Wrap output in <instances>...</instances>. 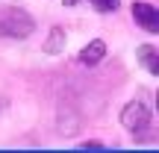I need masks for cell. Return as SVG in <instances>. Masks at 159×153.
<instances>
[{
  "label": "cell",
  "mask_w": 159,
  "mask_h": 153,
  "mask_svg": "<svg viewBox=\"0 0 159 153\" xmlns=\"http://www.w3.org/2000/svg\"><path fill=\"white\" fill-rule=\"evenodd\" d=\"M103 56H106V41H103V38H94V41H89V44L80 50L77 59H80L83 65H89V68H91V65H97Z\"/></svg>",
  "instance_id": "4"
},
{
  "label": "cell",
  "mask_w": 159,
  "mask_h": 153,
  "mask_svg": "<svg viewBox=\"0 0 159 153\" xmlns=\"http://www.w3.org/2000/svg\"><path fill=\"white\" fill-rule=\"evenodd\" d=\"M139 59L144 62V68H148L150 74H159V56H156L153 44H142L139 47Z\"/></svg>",
  "instance_id": "6"
},
{
  "label": "cell",
  "mask_w": 159,
  "mask_h": 153,
  "mask_svg": "<svg viewBox=\"0 0 159 153\" xmlns=\"http://www.w3.org/2000/svg\"><path fill=\"white\" fill-rule=\"evenodd\" d=\"M133 18L148 33H159V9L150 3H133Z\"/></svg>",
  "instance_id": "3"
},
{
  "label": "cell",
  "mask_w": 159,
  "mask_h": 153,
  "mask_svg": "<svg viewBox=\"0 0 159 153\" xmlns=\"http://www.w3.org/2000/svg\"><path fill=\"white\" fill-rule=\"evenodd\" d=\"M91 6L97 12H115L118 9V0H91Z\"/></svg>",
  "instance_id": "7"
},
{
  "label": "cell",
  "mask_w": 159,
  "mask_h": 153,
  "mask_svg": "<svg viewBox=\"0 0 159 153\" xmlns=\"http://www.w3.org/2000/svg\"><path fill=\"white\" fill-rule=\"evenodd\" d=\"M44 50L50 53V56H56V53L65 50V29H62V27H53V29H50V38H47Z\"/></svg>",
  "instance_id": "5"
},
{
  "label": "cell",
  "mask_w": 159,
  "mask_h": 153,
  "mask_svg": "<svg viewBox=\"0 0 159 153\" xmlns=\"http://www.w3.org/2000/svg\"><path fill=\"white\" fill-rule=\"evenodd\" d=\"M35 33V21L30 12L18 6H0V35L3 38H30Z\"/></svg>",
  "instance_id": "1"
},
{
  "label": "cell",
  "mask_w": 159,
  "mask_h": 153,
  "mask_svg": "<svg viewBox=\"0 0 159 153\" xmlns=\"http://www.w3.org/2000/svg\"><path fill=\"white\" fill-rule=\"evenodd\" d=\"M121 124H124L127 133L136 136V142H150V124H153V115L144 106L142 100H130L124 109H121Z\"/></svg>",
  "instance_id": "2"
},
{
  "label": "cell",
  "mask_w": 159,
  "mask_h": 153,
  "mask_svg": "<svg viewBox=\"0 0 159 153\" xmlns=\"http://www.w3.org/2000/svg\"><path fill=\"white\" fill-rule=\"evenodd\" d=\"M74 3H80V0H65V6H74Z\"/></svg>",
  "instance_id": "8"
}]
</instances>
